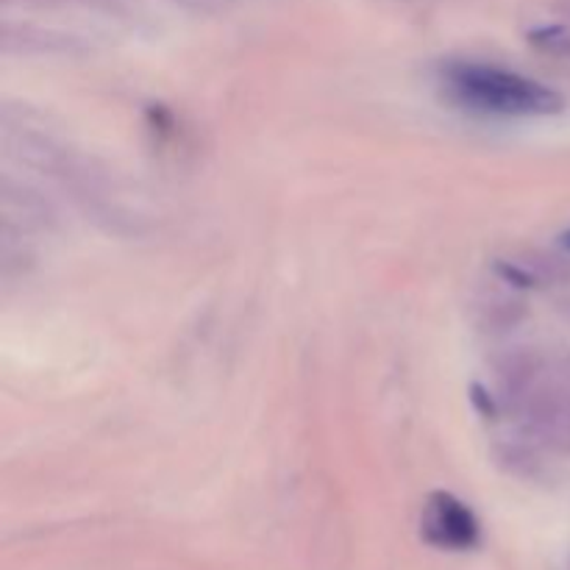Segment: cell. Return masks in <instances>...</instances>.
<instances>
[{
    "label": "cell",
    "mask_w": 570,
    "mask_h": 570,
    "mask_svg": "<svg viewBox=\"0 0 570 570\" xmlns=\"http://www.w3.org/2000/svg\"><path fill=\"white\" fill-rule=\"evenodd\" d=\"M451 100L471 111L499 117H546L562 109V98L534 78L501 67L460 61L443 72Z\"/></svg>",
    "instance_id": "obj_1"
},
{
    "label": "cell",
    "mask_w": 570,
    "mask_h": 570,
    "mask_svg": "<svg viewBox=\"0 0 570 570\" xmlns=\"http://www.w3.org/2000/svg\"><path fill=\"white\" fill-rule=\"evenodd\" d=\"M423 538L438 549L465 551L479 543V521L456 495L434 493L423 507Z\"/></svg>",
    "instance_id": "obj_2"
}]
</instances>
